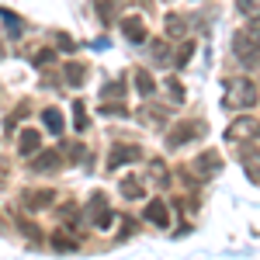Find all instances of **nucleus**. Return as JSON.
Instances as JSON below:
<instances>
[{"label":"nucleus","instance_id":"nucleus-1","mask_svg":"<svg viewBox=\"0 0 260 260\" xmlns=\"http://www.w3.org/2000/svg\"><path fill=\"white\" fill-rule=\"evenodd\" d=\"M257 101H260V94L250 80H233L229 83V94H225V104H229V108H253Z\"/></svg>","mask_w":260,"mask_h":260},{"label":"nucleus","instance_id":"nucleus-2","mask_svg":"<svg viewBox=\"0 0 260 260\" xmlns=\"http://www.w3.org/2000/svg\"><path fill=\"white\" fill-rule=\"evenodd\" d=\"M250 136H260V121L257 118H240L236 125H229L225 128V139H250Z\"/></svg>","mask_w":260,"mask_h":260},{"label":"nucleus","instance_id":"nucleus-3","mask_svg":"<svg viewBox=\"0 0 260 260\" xmlns=\"http://www.w3.org/2000/svg\"><path fill=\"white\" fill-rule=\"evenodd\" d=\"M194 170H198V177H212V174L222 170V156L219 153H201L198 163H194Z\"/></svg>","mask_w":260,"mask_h":260},{"label":"nucleus","instance_id":"nucleus-4","mask_svg":"<svg viewBox=\"0 0 260 260\" xmlns=\"http://www.w3.org/2000/svg\"><path fill=\"white\" fill-rule=\"evenodd\" d=\"M240 163L246 167L250 180H260V153H257V149H250V146H240Z\"/></svg>","mask_w":260,"mask_h":260},{"label":"nucleus","instance_id":"nucleus-5","mask_svg":"<svg viewBox=\"0 0 260 260\" xmlns=\"http://www.w3.org/2000/svg\"><path fill=\"white\" fill-rule=\"evenodd\" d=\"M146 219L156 222V225H167V205H163V201H153V205L146 208Z\"/></svg>","mask_w":260,"mask_h":260},{"label":"nucleus","instance_id":"nucleus-6","mask_svg":"<svg viewBox=\"0 0 260 260\" xmlns=\"http://www.w3.org/2000/svg\"><path fill=\"white\" fill-rule=\"evenodd\" d=\"M236 7H240L243 18H250V21L260 18V0H236Z\"/></svg>","mask_w":260,"mask_h":260},{"label":"nucleus","instance_id":"nucleus-7","mask_svg":"<svg viewBox=\"0 0 260 260\" xmlns=\"http://www.w3.org/2000/svg\"><path fill=\"white\" fill-rule=\"evenodd\" d=\"M198 132H201V125H180L177 132L170 136V142H174V146H177V142H187L191 136H198Z\"/></svg>","mask_w":260,"mask_h":260},{"label":"nucleus","instance_id":"nucleus-8","mask_svg":"<svg viewBox=\"0 0 260 260\" xmlns=\"http://www.w3.org/2000/svg\"><path fill=\"white\" fill-rule=\"evenodd\" d=\"M125 31H128V39H132V42H142V39H146V28H142V21H136V18L125 21Z\"/></svg>","mask_w":260,"mask_h":260},{"label":"nucleus","instance_id":"nucleus-9","mask_svg":"<svg viewBox=\"0 0 260 260\" xmlns=\"http://www.w3.org/2000/svg\"><path fill=\"white\" fill-rule=\"evenodd\" d=\"M136 83H139L142 94H153V90H156V87H153V80H149V73H139V77H136Z\"/></svg>","mask_w":260,"mask_h":260},{"label":"nucleus","instance_id":"nucleus-10","mask_svg":"<svg viewBox=\"0 0 260 260\" xmlns=\"http://www.w3.org/2000/svg\"><path fill=\"white\" fill-rule=\"evenodd\" d=\"M121 191H125V194H132V198H139V194H142V184H139V180H125V184H121Z\"/></svg>","mask_w":260,"mask_h":260},{"label":"nucleus","instance_id":"nucleus-11","mask_svg":"<svg viewBox=\"0 0 260 260\" xmlns=\"http://www.w3.org/2000/svg\"><path fill=\"white\" fill-rule=\"evenodd\" d=\"M246 35H250V42H253V45H257V49H260V24H253V28L246 31Z\"/></svg>","mask_w":260,"mask_h":260}]
</instances>
